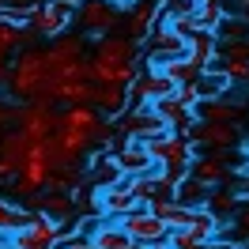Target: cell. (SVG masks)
Listing matches in <instances>:
<instances>
[{"instance_id": "obj_1", "label": "cell", "mask_w": 249, "mask_h": 249, "mask_svg": "<svg viewBox=\"0 0 249 249\" xmlns=\"http://www.w3.org/2000/svg\"><path fill=\"white\" fill-rule=\"evenodd\" d=\"M53 140L61 143L68 155L87 159L91 151H109L113 147V124L94 106H64V109H57Z\"/></svg>"}, {"instance_id": "obj_2", "label": "cell", "mask_w": 249, "mask_h": 249, "mask_svg": "<svg viewBox=\"0 0 249 249\" xmlns=\"http://www.w3.org/2000/svg\"><path fill=\"white\" fill-rule=\"evenodd\" d=\"M87 76L98 87H132L140 76V46L128 42L124 34L98 38L87 53Z\"/></svg>"}, {"instance_id": "obj_3", "label": "cell", "mask_w": 249, "mask_h": 249, "mask_svg": "<svg viewBox=\"0 0 249 249\" xmlns=\"http://www.w3.org/2000/svg\"><path fill=\"white\" fill-rule=\"evenodd\" d=\"M46 79H49V68H46V53L42 49H19L16 64H12V72H8V94H12V102H31L34 94L46 91Z\"/></svg>"}, {"instance_id": "obj_4", "label": "cell", "mask_w": 249, "mask_h": 249, "mask_svg": "<svg viewBox=\"0 0 249 249\" xmlns=\"http://www.w3.org/2000/svg\"><path fill=\"white\" fill-rule=\"evenodd\" d=\"M143 147H147L151 162L159 166V174H166L174 185H178V181L189 174V162H193V143H189V136H181V132H170V128H166V132L151 136Z\"/></svg>"}, {"instance_id": "obj_5", "label": "cell", "mask_w": 249, "mask_h": 249, "mask_svg": "<svg viewBox=\"0 0 249 249\" xmlns=\"http://www.w3.org/2000/svg\"><path fill=\"white\" fill-rule=\"evenodd\" d=\"M72 23L79 27V34L87 38H106V34L121 31V4H109V0H79L76 12H72Z\"/></svg>"}, {"instance_id": "obj_6", "label": "cell", "mask_w": 249, "mask_h": 249, "mask_svg": "<svg viewBox=\"0 0 249 249\" xmlns=\"http://www.w3.org/2000/svg\"><path fill=\"white\" fill-rule=\"evenodd\" d=\"M113 147H117V140H140V143H147L151 136H159V132H166V124L159 121V113L151 106H128L124 113H117L113 117ZM109 147V151H113Z\"/></svg>"}, {"instance_id": "obj_7", "label": "cell", "mask_w": 249, "mask_h": 249, "mask_svg": "<svg viewBox=\"0 0 249 249\" xmlns=\"http://www.w3.org/2000/svg\"><path fill=\"white\" fill-rule=\"evenodd\" d=\"M72 12L76 8H68V4H61V0H42V4H34L31 12V23H27V38H46V42H53V38H61L68 27H72Z\"/></svg>"}, {"instance_id": "obj_8", "label": "cell", "mask_w": 249, "mask_h": 249, "mask_svg": "<svg viewBox=\"0 0 249 249\" xmlns=\"http://www.w3.org/2000/svg\"><path fill=\"white\" fill-rule=\"evenodd\" d=\"M159 19H162V4H159V0H132L121 12V31L117 34H124L128 42L143 46V42L151 38V31L159 27Z\"/></svg>"}, {"instance_id": "obj_9", "label": "cell", "mask_w": 249, "mask_h": 249, "mask_svg": "<svg viewBox=\"0 0 249 249\" xmlns=\"http://www.w3.org/2000/svg\"><path fill=\"white\" fill-rule=\"evenodd\" d=\"M121 227H124V234L132 238V246H140V249H155V246H162V242H170V227H166L155 212H147V208L124 215Z\"/></svg>"}, {"instance_id": "obj_10", "label": "cell", "mask_w": 249, "mask_h": 249, "mask_svg": "<svg viewBox=\"0 0 249 249\" xmlns=\"http://www.w3.org/2000/svg\"><path fill=\"white\" fill-rule=\"evenodd\" d=\"M231 174H234L231 151H200V155H193V162H189V178H196L204 189L227 185Z\"/></svg>"}, {"instance_id": "obj_11", "label": "cell", "mask_w": 249, "mask_h": 249, "mask_svg": "<svg viewBox=\"0 0 249 249\" xmlns=\"http://www.w3.org/2000/svg\"><path fill=\"white\" fill-rule=\"evenodd\" d=\"M8 249H61V227H57L53 219L34 212L31 223H27L19 234L8 238Z\"/></svg>"}, {"instance_id": "obj_12", "label": "cell", "mask_w": 249, "mask_h": 249, "mask_svg": "<svg viewBox=\"0 0 249 249\" xmlns=\"http://www.w3.org/2000/svg\"><path fill=\"white\" fill-rule=\"evenodd\" d=\"M174 91H178V87H174L159 68H140L136 83L128 87V106H159V102L170 98Z\"/></svg>"}, {"instance_id": "obj_13", "label": "cell", "mask_w": 249, "mask_h": 249, "mask_svg": "<svg viewBox=\"0 0 249 249\" xmlns=\"http://www.w3.org/2000/svg\"><path fill=\"white\" fill-rule=\"evenodd\" d=\"M143 53H147L151 68H159V64H166V61H178V57H185V38L174 31L170 23H159L155 31H151V38L143 42Z\"/></svg>"}, {"instance_id": "obj_14", "label": "cell", "mask_w": 249, "mask_h": 249, "mask_svg": "<svg viewBox=\"0 0 249 249\" xmlns=\"http://www.w3.org/2000/svg\"><path fill=\"white\" fill-rule=\"evenodd\" d=\"M16 128L27 136L31 143H46L57 128V109H46V106H34V102H23L19 106V121Z\"/></svg>"}, {"instance_id": "obj_15", "label": "cell", "mask_w": 249, "mask_h": 249, "mask_svg": "<svg viewBox=\"0 0 249 249\" xmlns=\"http://www.w3.org/2000/svg\"><path fill=\"white\" fill-rule=\"evenodd\" d=\"M189 143L200 147V151H234V143H238V128H234V124L196 121V124H193V132H189Z\"/></svg>"}, {"instance_id": "obj_16", "label": "cell", "mask_w": 249, "mask_h": 249, "mask_svg": "<svg viewBox=\"0 0 249 249\" xmlns=\"http://www.w3.org/2000/svg\"><path fill=\"white\" fill-rule=\"evenodd\" d=\"M193 113H196V121L234 124V128H238V121H246L249 109H246V102H238V98H231V94H223V98H208V102H200Z\"/></svg>"}, {"instance_id": "obj_17", "label": "cell", "mask_w": 249, "mask_h": 249, "mask_svg": "<svg viewBox=\"0 0 249 249\" xmlns=\"http://www.w3.org/2000/svg\"><path fill=\"white\" fill-rule=\"evenodd\" d=\"M143 204L132 196V185H128V178H124L121 185L113 189H102L98 193V212H102V219H113V223H121L124 215H132V212H140Z\"/></svg>"}, {"instance_id": "obj_18", "label": "cell", "mask_w": 249, "mask_h": 249, "mask_svg": "<svg viewBox=\"0 0 249 249\" xmlns=\"http://www.w3.org/2000/svg\"><path fill=\"white\" fill-rule=\"evenodd\" d=\"M31 151H34V143L27 140L19 128H16V132H8V136L0 140V185L23 170V162L31 159Z\"/></svg>"}, {"instance_id": "obj_19", "label": "cell", "mask_w": 249, "mask_h": 249, "mask_svg": "<svg viewBox=\"0 0 249 249\" xmlns=\"http://www.w3.org/2000/svg\"><path fill=\"white\" fill-rule=\"evenodd\" d=\"M31 212L53 219L57 227L76 223V200H72V193H57V189H46L42 196H34V208H31Z\"/></svg>"}, {"instance_id": "obj_20", "label": "cell", "mask_w": 249, "mask_h": 249, "mask_svg": "<svg viewBox=\"0 0 249 249\" xmlns=\"http://www.w3.org/2000/svg\"><path fill=\"white\" fill-rule=\"evenodd\" d=\"M113 159H117V166H121L124 178H143V174H155V162L147 155V147L140 140H124L113 147Z\"/></svg>"}, {"instance_id": "obj_21", "label": "cell", "mask_w": 249, "mask_h": 249, "mask_svg": "<svg viewBox=\"0 0 249 249\" xmlns=\"http://www.w3.org/2000/svg\"><path fill=\"white\" fill-rule=\"evenodd\" d=\"M121 181H124V174L117 166L113 151H94V159L87 162V185L94 193H102V189H113V185H121Z\"/></svg>"}, {"instance_id": "obj_22", "label": "cell", "mask_w": 249, "mask_h": 249, "mask_svg": "<svg viewBox=\"0 0 249 249\" xmlns=\"http://www.w3.org/2000/svg\"><path fill=\"white\" fill-rule=\"evenodd\" d=\"M185 57L196 64L200 72H215V64H219V38H215V34H208V31H196L185 42Z\"/></svg>"}, {"instance_id": "obj_23", "label": "cell", "mask_w": 249, "mask_h": 249, "mask_svg": "<svg viewBox=\"0 0 249 249\" xmlns=\"http://www.w3.org/2000/svg\"><path fill=\"white\" fill-rule=\"evenodd\" d=\"M238 208H242V196L238 193H231L227 185H219L208 193V200H204V212L215 219L219 227H227V223H234V215H238Z\"/></svg>"}, {"instance_id": "obj_24", "label": "cell", "mask_w": 249, "mask_h": 249, "mask_svg": "<svg viewBox=\"0 0 249 249\" xmlns=\"http://www.w3.org/2000/svg\"><path fill=\"white\" fill-rule=\"evenodd\" d=\"M91 242H94V249H132V238L113 219H98V227L91 231Z\"/></svg>"}, {"instance_id": "obj_25", "label": "cell", "mask_w": 249, "mask_h": 249, "mask_svg": "<svg viewBox=\"0 0 249 249\" xmlns=\"http://www.w3.org/2000/svg\"><path fill=\"white\" fill-rule=\"evenodd\" d=\"M31 219H34L31 208H23V204L4 200V196H0V238H12V234H19L27 223H31Z\"/></svg>"}, {"instance_id": "obj_26", "label": "cell", "mask_w": 249, "mask_h": 249, "mask_svg": "<svg viewBox=\"0 0 249 249\" xmlns=\"http://www.w3.org/2000/svg\"><path fill=\"white\" fill-rule=\"evenodd\" d=\"M159 72L170 79L174 87H189V83H196V79L204 76L196 64L189 61V57H178V61H166V64H159Z\"/></svg>"}, {"instance_id": "obj_27", "label": "cell", "mask_w": 249, "mask_h": 249, "mask_svg": "<svg viewBox=\"0 0 249 249\" xmlns=\"http://www.w3.org/2000/svg\"><path fill=\"white\" fill-rule=\"evenodd\" d=\"M208 193H212V189H204L196 178H189V174H185V178L174 185V204H181V208H204Z\"/></svg>"}, {"instance_id": "obj_28", "label": "cell", "mask_w": 249, "mask_h": 249, "mask_svg": "<svg viewBox=\"0 0 249 249\" xmlns=\"http://www.w3.org/2000/svg\"><path fill=\"white\" fill-rule=\"evenodd\" d=\"M223 19H227L223 4H196V12H193V23H196V31H208V34H219Z\"/></svg>"}, {"instance_id": "obj_29", "label": "cell", "mask_w": 249, "mask_h": 249, "mask_svg": "<svg viewBox=\"0 0 249 249\" xmlns=\"http://www.w3.org/2000/svg\"><path fill=\"white\" fill-rule=\"evenodd\" d=\"M196 91H200V102H208V98H223V94L231 91V79L223 76V68H219V72H204V76L196 79Z\"/></svg>"}, {"instance_id": "obj_30", "label": "cell", "mask_w": 249, "mask_h": 249, "mask_svg": "<svg viewBox=\"0 0 249 249\" xmlns=\"http://www.w3.org/2000/svg\"><path fill=\"white\" fill-rule=\"evenodd\" d=\"M34 42L27 38V31H19L12 23H0V53H12V49H31Z\"/></svg>"}, {"instance_id": "obj_31", "label": "cell", "mask_w": 249, "mask_h": 249, "mask_svg": "<svg viewBox=\"0 0 249 249\" xmlns=\"http://www.w3.org/2000/svg\"><path fill=\"white\" fill-rule=\"evenodd\" d=\"M215 38H219V42H242V38H249V23H246V19H238V16H227Z\"/></svg>"}, {"instance_id": "obj_32", "label": "cell", "mask_w": 249, "mask_h": 249, "mask_svg": "<svg viewBox=\"0 0 249 249\" xmlns=\"http://www.w3.org/2000/svg\"><path fill=\"white\" fill-rule=\"evenodd\" d=\"M16 121H19V102L0 98V140H4L8 132H16Z\"/></svg>"}, {"instance_id": "obj_33", "label": "cell", "mask_w": 249, "mask_h": 249, "mask_svg": "<svg viewBox=\"0 0 249 249\" xmlns=\"http://www.w3.org/2000/svg\"><path fill=\"white\" fill-rule=\"evenodd\" d=\"M223 76L231 79V87H246L249 83V61H223Z\"/></svg>"}, {"instance_id": "obj_34", "label": "cell", "mask_w": 249, "mask_h": 249, "mask_svg": "<svg viewBox=\"0 0 249 249\" xmlns=\"http://www.w3.org/2000/svg\"><path fill=\"white\" fill-rule=\"evenodd\" d=\"M219 53H223V61H249V38H242V42H223Z\"/></svg>"}, {"instance_id": "obj_35", "label": "cell", "mask_w": 249, "mask_h": 249, "mask_svg": "<svg viewBox=\"0 0 249 249\" xmlns=\"http://www.w3.org/2000/svg\"><path fill=\"white\" fill-rule=\"evenodd\" d=\"M204 249H242V246H234V242H227V238H212Z\"/></svg>"}, {"instance_id": "obj_36", "label": "cell", "mask_w": 249, "mask_h": 249, "mask_svg": "<svg viewBox=\"0 0 249 249\" xmlns=\"http://www.w3.org/2000/svg\"><path fill=\"white\" fill-rule=\"evenodd\" d=\"M61 249H94V242L91 238H76V242H68V246H61Z\"/></svg>"}, {"instance_id": "obj_37", "label": "cell", "mask_w": 249, "mask_h": 249, "mask_svg": "<svg viewBox=\"0 0 249 249\" xmlns=\"http://www.w3.org/2000/svg\"><path fill=\"white\" fill-rule=\"evenodd\" d=\"M238 19H246V23H249V4H242V16H238Z\"/></svg>"}, {"instance_id": "obj_38", "label": "cell", "mask_w": 249, "mask_h": 249, "mask_svg": "<svg viewBox=\"0 0 249 249\" xmlns=\"http://www.w3.org/2000/svg\"><path fill=\"white\" fill-rule=\"evenodd\" d=\"M196 4H223V0H196Z\"/></svg>"}, {"instance_id": "obj_39", "label": "cell", "mask_w": 249, "mask_h": 249, "mask_svg": "<svg viewBox=\"0 0 249 249\" xmlns=\"http://www.w3.org/2000/svg\"><path fill=\"white\" fill-rule=\"evenodd\" d=\"M0 249H8V238H0Z\"/></svg>"}, {"instance_id": "obj_40", "label": "cell", "mask_w": 249, "mask_h": 249, "mask_svg": "<svg viewBox=\"0 0 249 249\" xmlns=\"http://www.w3.org/2000/svg\"><path fill=\"white\" fill-rule=\"evenodd\" d=\"M159 4H162V8H166V4H174V0H159Z\"/></svg>"}, {"instance_id": "obj_41", "label": "cell", "mask_w": 249, "mask_h": 249, "mask_svg": "<svg viewBox=\"0 0 249 249\" xmlns=\"http://www.w3.org/2000/svg\"><path fill=\"white\" fill-rule=\"evenodd\" d=\"M109 4H121V0H109Z\"/></svg>"}, {"instance_id": "obj_42", "label": "cell", "mask_w": 249, "mask_h": 249, "mask_svg": "<svg viewBox=\"0 0 249 249\" xmlns=\"http://www.w3.org/2000/svg\"><path fill=\"white\" fill-rule=\"evenodd\" d=\"M132 249H140V246H132Z\"/></svg>"}]
</instances>
